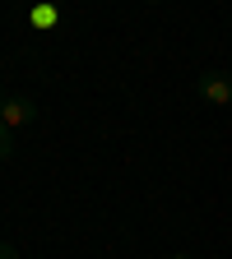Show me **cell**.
<instances>
[{"label":"cell","instance_id":"3957f363","mask_svg":"<svg viewBox=\"0 0 232 259\" xmlns=\"http://www.w3.org/2000/svg\"><path fill=\"white\" fill-rule=\"evenodd\" d=\"M10 153H14V130H10L5 120H0V162H5Z\"/></svg>","mask_w":232,"mask_h":259},{"label":"cell","instance_id":"5b68a950","mask_svg":"<svg viewBox=\"0 0 232 259\" xmlns=\"http://www.w3.org/2000/svg\"><path fill=\"white\" fill-rule=\"evenodd\" d=\"M0 259H19V254H14V250H10L5 241H0Z\"/></svg>","mask_w":232,"mask_h":259},{"label":"cell","instance_id":"277c9868","mask_svg":"<svg viewBox=\"0 0 232 259\" xmlns=\"http://www.w3.org/2000/svg\"><path fill=\"white\" fill-rule=\"evenodd\" d=\"M56 19H60L56 10H32V23H42V28H47V23H56Z\"/></svg>","mask_w":232,"mask_h":259},{"label":"cell","instance_id":"8992f818","mask_svg":"<svg viewBox=\"0 0 232 259\" xmlns=\"http://www.w3.org/2000/svg\"><path fill=\"white\" fill-rule=\"evenodd\" d=\"M172 259H190V254H172Z\"/></svg>","mask_w":232,"mask_h":259},{"label":"cell","instance_id":"6da1fadb","mask_svg":"<svg viewBox=\"0 0 232 259\" xmlns=\"http://www.w3.org/2000/svg\"><path fill=\"white\" fill-rule=\"evenodd\" d=\"M195 93H200L205 102H214V107H232V74L227 70H209V74L195 79Z\"/></svg>","mask_w":232,"mask_h":259},{"label":"cell","instance_id":"52a82bcc","mask_svg":"<svg viewBox=\"0 0 232 259\" xmlns=\"http://www.w3.org/2000/svg\"><path fill=\"white\" fill-rule=\"evenodd\" d=\"M149 5H153V0H149Z\"/></svg>","mask_w":232,"mask_h":259},{"label":"cell","instance_id":"7a4b0ae2","mask_svg":"<svg viewBox=\"0 0 232 259\" xmlns=\"http://www.w3.org/2000/svg\"><path fill=\"white\" fill-rule=\"evenodd\" d=\"M0 120H5L10 130H23L38 120V107L28 102V97H0Z\"/></svg>","mask_w":232,"mask_h":259}]
</instances>
